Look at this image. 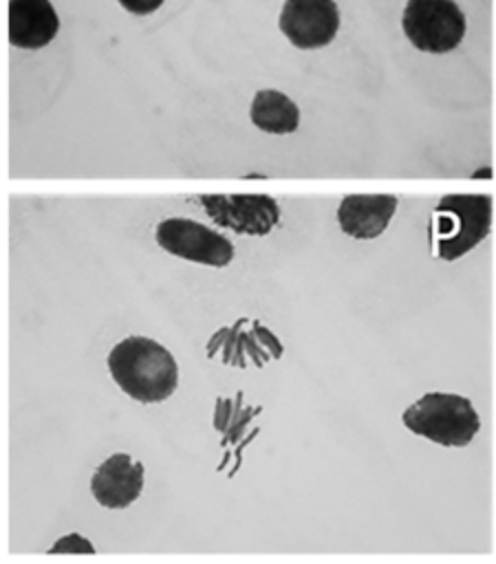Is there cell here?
<instances>
[{"instance_id": "6da1fadb", "label": "cell", "mask_w": 496, "mask_h": 564, "mask_svg": "<svg viewBox=\"0 0 496 564\" xmlns=\"http://www.w3.org/2000/svg\"><path fill=\"white\" fill-rule=\"evenodd\" d=\"M106 366L121 392L143 405L170 399L181 379L174 355L145 335H130L115 344L106 357Z\"/></svg>"}, {"instance_id": "7a4b0ae2", "label": "cell", "mask_w": 496, "mask_h": 564, "mask_svg": "<svg viewBox=\"0 0 496 564\" xmlns=\"http://www.w3.org/2000/svg\"><path fill=\"white\" fill-rule=\"evenodd\" d=\"M492 196L448 194L432 214V247L439 260L452 262L478 247L492 229Z\"/></svg>"}, {"instance_id": "3957f363", "label": "cell", "mask_w": 496, "mask_h": 564, "mask_svg": "<svg viewBox=\"0 0 496 564\" xmlns=\"http://www.w3.org/2000/svg\"><path fill=\"white\" fill-rule=\"evenodd\" d=\"M403 425L436 445L465 447L481 430V416L472 401L454 392H428L401 414Z\"/></svg>"}, {"instance_id": "277c9868", "label": "cell", "mask_w": 496, "mask_h": 564, "mask_svg": "<svg viewBox=\"0 0 496 564\" xmlns=\"http://www.w3.org/2000/svg\"><path fill=\"white\" fill-rule=\"evenodd\" d=\"M401 29L417 51L443 55L463 42L467 22L454 0H408Z\"/></svg>"}, {"instance_id": "5b68a950", "label": "cell", "mask_w": 496, "mask_h": 564, "mask_svg": "<svg viewBox=\"0 0 496 564\" xmlns=\"http://www.w3.org/2000/svg\"><path fill=\"white\" fill-rule=\"evenodd\" d=\"M157 245L181 260L205 267H227L234 260V245L216 229L192 218H165L154 229Z\"/></svg>"}, {"instance_id": "8992f818", "label": "cell", "mask_w": 496, "mask_h": 564, "mask_svg": "<svg viewBox=\"0 0 496 564\" xmlns=\"http://www.w3.org/2000/svg\"><path fill=\"white\" fill-rule=\"evenodd\" d=\"M207 218L240 236H267L280 223V205L269 194H203Z\"/></svg>"}, {"instance_id": "52a82bcc", "label": "cell", "mask_w": 496, "mask_h": 564, "mask_svg": "<svg viewBox=\"0 0 496 564\" xmlns=\"http://www.w3.org/2000/svg\"><path fill=\"white\" fill-rule=\"evenodd\" d=\"M278 26L295 48H322L339 31V7L335 0H287Z\"/></svg>"}, {"instance_id": "ba28073f", "label": "cell", "mask_w": 496, "mask_h": 564, "mask_svg": "<svg viewBox=\"0 0 496 564\" xmlns=\"http://www.w3.org/2000/svg\"><path fill=\"white\" fill-rule=\"evenodd\" d=\"M245 328V317L238 319L234 326L220 328L207 344V355L223 352V361L227 366H247V357H251L254 366H262L269 357L278 359L282 355V344L278 337L265 328L258 319H251V330Z\"/></svg>"}, {"instance_id": "9c48e42d", "label": "cell", "mask_w": 496, "mask_h": 564, "mask_svg": "<svg viewBox=\"0 0 496 564\" xmlns=\"http://www.w3.org/2000/svg\"><path fill=\"white\" fill-rule=\"evenodd\" d=\"M145 467L130 454H110L90 478L93 498L106 509H126L143 491Z\"/></svg>"}, {"instance_id": "30bf717a", "label": "cell", "mask_w": 496, "mask_h": 564, "mask_svg": "<svg viewBox=\"0 0 496 564\" xmlns=\"http://www.w3.org/2000/svg\"><path fill=\"white\" fill-rule=\"evenodd\" d=\"M395 194H348L337 207L339 229L357 240L381 236L397 212Z\"/></svg>"}, {"instance_id": "8fae6325", "label": "cell", "mask_w": 496, "mask_h": 564, "mask_svg": "<svg viewBox=\"0 0 496 564\" xmlns=\"http://www.w3.org/2000/svg\"><path fill=\"white\" fill-rule=\"evenodd\" d=\"M57 31L60 18L48 0H9V42L13 46L42 48Z\"/></svg>"}, {"instance_id": "7c38bea8", "label": "cell", "mask_w": 496, "mask_h": 564, "mask_svg": "<svg viewBox=\"0 0 496 564\" xmlns=\"http://www.w3.org/2000/svg\"><path fill=\"white\" fill-rule=\"evenodd\" d=\"M251 123L269 134H291L300 123V108L280 90L262 88L254 95L249 108Z\"/></svg>"}, {"instance_id": "4fadbf2b", "label": "cell", "mask_w": 496, "mask_h": 564, "mask_svg": "<svg viewBox=\"0 0 496 564\" xmlns=\"http://www.w3.org/2000/svg\"><path fill=\"white\" fill-rule=\"evenodd\" d=\"M260 414V408L242 405V392H238L234 399L220 397L216 399L214 408V430L223 434V447L234 445L238 438H249L245 434V427L251 423V419Z\"/></svg>"}, {"instance_id": "5bb4252c", "label": "cell", "mask_w": 496, "mask_h": 564, "mask_svg": "<svg viewBox=\"0 0 496 564\" xmlns=\"http://www.w3.org/2000/svg\"><path fill=\"white\" fill-rule=\"evenodd\" d=\"M48 553H95V546L90 540H86L79 533H68L60 540H55V544L48 549Z\"/></svg>"}, {"instance_id": "9a60e30c", "label": "cell", "mask_w": 496, "mask_h": 564, "mask_svg": "<svg viewBox=\"0 0 496 564\" xmlns=\"http://www.w3.org/2000/svg\"><path fill=\"white\" fill-rule=\"evenodd\" d=\"M165 0H119V4L134 13V15H148V13H154Z\"/></svg>"}, {"instance_id": "2e32d148", "label": "cell", "mask_w": 496, "mask_h": 564, "mask_svg": "<svg viewBox=\"0 0 496 564\" xmlns=\"http://www.w3.org/2000/svg\"><path fill=\"white\" fill-rule=\"evenodd\" d=\"M472 176H474V178H487V176H492V170H489V167H485V170H478V172H474Z\"/></svg>"}]
</instances>
